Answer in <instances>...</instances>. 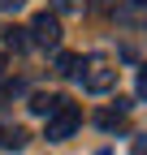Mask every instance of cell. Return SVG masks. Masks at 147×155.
I'll list each match as a JSON object with an SVG mask.
<instances>
[{
    "mask_svg": "<svg viewBox=\"0 0 147 155\" xmlns=\"http://www.w3.org/2000/svg\"><path fill=\"white\" fill-rule=\"evenodd\" d=\"M5 43H9L13 52H26V48H30V39H26V30H17V26H13V30L5 35Z\"/></svg>",
    "mask_w": 147,
    "mask_h": 155,
    "instance_id": "cell-8",
    "label": "cell"
},
{
    "mask_svg": "<svg viewBox=\"0 0 147 155\" xmlns=\"http://www.w3.org/2000/svg\"><path fill=\"white\" fill-rule=\"evenodd\" d=\"M138 95H143V99H147V65L138 69Z\"/></svg>",
    "mask_w": 147,
    "mask_h": 155,
    "instance_id": "cell-10",
    "label": "cell"
},
{
    "mask_svg": "<svg viewBox=\"0 0 147 155\" xmlns=\"http://www.w3.org/2000/svg\"><path fill=\"white\" fill-rule=\"evenodd\" d=\"M78 65H82L78 52H56V69H61V73H78Z\"/></svg>",
    "mask_w": 147,
    "mask_h": 155,
    "instance_id": "cell-7",
    "label": "cell"
},
{
    "mask_svg": "<svg viewBox=\"0 0 147 155\" xmlns=\"http://www.w3.org/2000/svg\"><path fill=\"white\" fill-rule=\"evenodd\" d=\"M134 5H138V9H147V0H134Z\"/></svg>",
    "mask_w": 147,
    "mask_h": 155,
    "instance_id": "cell-13",
    "label": "cell"
},
{
    "mask_svg": "<svg viewBox=\"0 0 147 155\" xmlns=\"http://www.w3.org/2000/svg\"><path fill=\"white\" fill-rule=\"evenodd\" d=\"M82 86L91 91V95H108L117 86V69L108 65V61H87V69H82Z\"/></svg>",
    "mask_w": 147,
    "mask_h": 155,
    "instance_id": "cell-3",
    "label": "cell"
},
{
    "mask_svg": "<svg viewBox=\"0 0 147 155\" xmlns=\"http://www.w3.org/2000/svg\"><path fill=\"white\" fill-rule=\"evenodd\" d=\"M100 155H108V151H100Z\"/></svg>",
    "mask_w": 147,
    "mask_h": 155,
    "instance_id": "cell-14",
    "label": "cell"
},
{
    "mask_svg": "<svg viewBox=\"0 0 147 155\" xmlns=\"http://www.w3.org/2000/svg\"><path fill=\"white\" fill-rule=\"evenodd\" d=\"M130 112V99H113V108H104V112H95V125H104V129H113V125H121V116Z\"/></svg>",
    "mask_w": 147,
    "mask_h": 155,
    "instance_id": "cell-5",
    "label": "cell"
},
{
    "mask_svg": "<svg viewBox=\"0 0 147 155\" xmlns=\"http://www.w3.org/2000/svg\"><path fill=\"white\" fill-rule=\"evenodd\" d=\"M56 5H61V9H78L82 0H56Z\"/></svg>",
    "mask_w": 147,
    "mask_h": 155,
    "instance_id": "cell-12",
    "label": "cell"
},
{
    "mask_svg": "<svg viewBox=\"0 0 147 155\" xmlns=\"http://www.w3.org/2000/svg\"><path fill=\"white\" fill-rule=\"evenodd\" d=\"M130 155H147V138H134V151Z\"/></svg>",
    "mask_w": 147,
    "mask_h": 155,
    "instance_id": "cell-11",
    "label": "cell"
},
{
    "mask_svg": "<svg viewBox=\"0 0 147 155\" xmlns=\"http://www.w3.org/2000/svg\"><path fill=\"white\" fill-rule=\"evenodd\" d=\"M22 5H26V0H0V13H17Z\"/></svg>",
    "mask_w": 147,
    "mask_h": 155,
    "instance_id": "cell-9",
    "label": "cell"
},
{
    "mask_svg": "<svg viewBox=\"0 0 147 155\" xmlns=\"http://www.w3.org/2000/svg\"><path fill=\"white\" fill-rule=\"evenodd\" d=\"M26 35H30V43H35V48H52V52H56V48H61V17H56V13H48V9H43V13H35Z\"/></svg>",
    "mask_w": 147,
    "mask_h": 155,
    "instance_id": "cell-2",
    "label": "cell"
},
{
    "mask_svg": "<svg viewBox=\"0 0 147 155\" xmlns=\"http://www.w3.org/2000/svg\"><path fill=\"white\" fill-rule=\"evenodd\" d=\"M0 147L22 151V147H26V129H17V125H13V129H5V134H0Z\"/></svg>",
    "mask_w": 147,
    "mask_h": 155,
    "instance_id": "cell-6",
    "label": "cell"
},
{
    "mask_svg": "<svg viewBox=\"0 0 147 155\" xmlns=\"http://www.w3.org/2000/svg\"><path fill=\"white\" fill-rule=\"evenodd\" d=\"M78 125H82V108L65 99L56 112L48 116V129H43V138H48V142H65V138H74V129H78Z\"/></svg>",
    "mask_w": 147,
    "mask_h": 155,
    "instance_id": "cell-1",
    "label": "cell"
},
{
    "mask_svg": "<svg viewBox=\"0 0 147 155\" xmlns=\"http://www.w3.org/2000/svg\"><path fill=\"white\" fill-rule=\"evenodd\" d=\"M61 104H65V95H48V91H35L30 95V112L35 116H52Z\"/></svg>",
    "mask_w": 147,
    "mask_h": 155,
    "instance_id": "cell-4",
    "label": "cell"
}]
</instances>
